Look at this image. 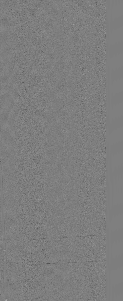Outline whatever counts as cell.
Here are the masks:
<instances>
[{
	"instance_id": "7a4b0ae2",
	"label": "cell",
	"mask_w": 123,
	"mask_h": 301,
	"mask_svg": "<svg viewBox=\"0 0 123 301\" xmlns=\"http://www.w3.org/2000/svg\"><path fill=\"white\" fill-rule=\"evenodd\" d=\"M53 246L52 262L66 263L106 260V234L62 238Z\"/></svg>"
},
{
	"instance_id": "6da1fadb",
	"label": "cell",
	"mask_w": 123,
	"mask_h": 301,
	"mask_svg": "<svg viewBox=\"0 0 123 301\" xmlns=\"http://www.w3.org/2000/svg\"><path fill=\"white\" fill-rule=\"evenodd\" d=\"M58 299L102 301L107 292L106 267L102 261L61 263Z\"/></svg>"
}]
</instances>
